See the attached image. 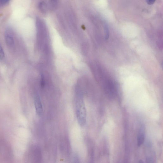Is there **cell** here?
<instances>
[{
    "mask_svg": "<svg viewBox=\"0 0 163 163\" xmlns=\"http://www.w3.org/2000/svg\"><path fill=\"white\" fill-rule=\"evenodd\" d=\"M76 109L78 123L81 126L83 127L87 123V113L85 104L82 98L80 97L77 98Z\"/></svg>",
    "mask_w": 163,
    "mask_h": 163,
    "instance_id": "obj_1",
    "label": "cell"
},
{
    "mask_svg": "<svg viewBox=\"0 0 163 163\" xmlns=\"http://www.w3.org/2000/svg\"><path fill=\"white\" fill-rule=\"evenodd\" d=\"M14 31L10 26L8 27L5 33V42L9 47H12L14 45Z\"/></svg>",
    "mask_w": 163,
    "mask_h": 163,
    "instance_id": "obj_2",
    "label": "cell"
},
{
    "mask_svg": "<svg viewBox=\"0 0 163 163\" xmlns=\"http://www.w3.org/2000/svg\"><path fill=\"white\" fill-rule=\"evenodd\" d=\"M145 129L143 126H141L139 129L137 134V145L140 147L145 142Z\"/></svg>",
    "mask_w": 163,
    "mask_h": 163,
    "instance_id": "obj_3",
    "label": "cell"
},
{
    "mask_svg": "<svg viewBox=\"0 0 163 163\" xmlns=\"http://www.w3.org/2000/svg\"><path fill=\"white\" fill-rule=\"evenodd\" d=\"M34 105L37 114L40 116L43 113V108L41 101L39 98L38 97H35L34 100Z\"/></svg>",
    "mask_w": 163,
    "mask_h": 163,
    "instance_id": "obj_4",
    "label": "cell"
},
{
    "mask_svg": "<svg viewBox=\"0 0 163 163\" xmlns=\"http://www.w3.org/2000/svg\"><path fill=\"white\" fill-rule=\"evenodd\" d=\"M59 3V0H50L48 5L49 9L54 11L57 8Z\"/></svg>",
    "mask_w": 163,
    "mask_h": 163,
    "instance_id": "obj_5",
    "label": "cell"
},
{
    "mask_svg": "<svg viewBox=\"0 0 163 163\" xmlns=\"http://www.w3.org/2000/svg\"><path fill=\"white\" fill-rule=\"evenodd\" d=\"M39 10L42 13H46L49 9L48 5L44 2H40L38 5Z\"/></svg>",
    "mask_w": 163,
    "mask_h": 163,
    "instance_id": "obj_6",
    "label": "cell"
},
{
    "mask_svg": "<svg viewBox=\"0 0 163 163\" xmlns=\"http://www.w3.org/2000/svg\"><path fill=\"white\" fill-rule=\"evenodd\" d=\"M11 0H0V7H3L8 5Z\"/></svg>",
    "mask_w": 163,
    "mask_h": 163,
    "instance_id": "obj_7",
    "label": "cell"
},
{
    "mask_svg": "<svg viewBox=\"0 0 163 163\" xmlns=\"http://www.w3.org/2000/svg\"><path fill=\"white\" fill-rule=\"evenodd\" d=\"M5 53L2 46L0 45V59L2 60L5 57Z\"/></svg>",
    "mask_w": 163,
    "mask_h": 163,
    "instance_id": "obj_8",
    "label": "cell"
},
{
    "mask_svg": "<svg viewBox=\"0 0 163 163\" xmlns=\"http://www.w3.org/2000/svg\"><path fill=\"white\" fill-rule=\"evenodd\" d=\"M147 3L149 5L153 4L155 2V0H146Z\"/></svg>",
    "mask_w": 163,
    "mask_h": 163,
    "instance_id": "obj_9",
    "label": "cell"
}]
</instances>
